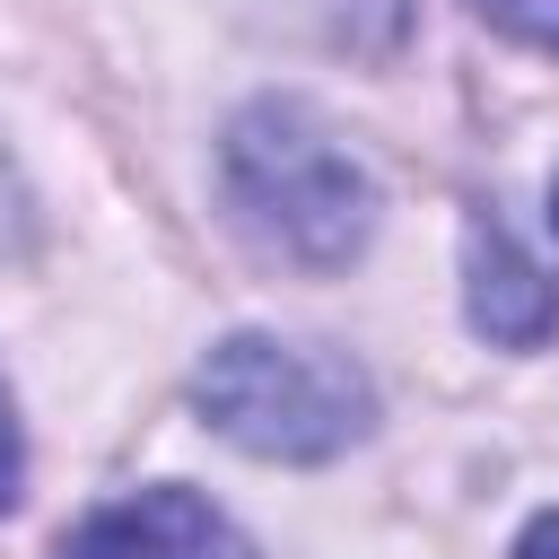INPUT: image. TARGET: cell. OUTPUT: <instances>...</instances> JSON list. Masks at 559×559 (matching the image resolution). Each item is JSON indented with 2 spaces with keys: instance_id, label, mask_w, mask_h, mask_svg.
<instances>
[{
  "instance_id": "2",
  "label": "cell",
  "mask_w": 559,
  "mask_h": 559,
  "mask_svg": "<svg viewBox=\"0 0 559 559\" xmlns=\"http://www.w3.org/2000/svg\"><path fill=\"white\" fill-rule=\"evenodd\" d=\"M192 411L253 463H332L376 428V384L323 341L227 332L192 367Z\"/></svg>"
},
{
  "instance_id": "5",
  "label": "cell",
  "mask_w": 559,
  "mask_h": 559,
  "mask_svg": "<svg viewBox=\"0 0 559 559\" xmlns=\"http://www.w3.org/2000/svg\"><path fill=\"white\" fill-rule=\"evenodd\" d=\"M480 17L507 26V35H524V44H542V52H559V9L550 0H480Z\"/></svg>"
},
{
  "instance_id": "4",
  "label": "cell",
  "mask_w": 559,
  "mask_h": 559,
  "mask_svg": "<svg viewBox=\"0 0 559 559\" xmlns=\"http://www.w3.org/2000/svg\"><path fill=\"white\" fill-rule=\"evenodd\" d=\"M463 306H472V332L498 341V349H542V341L559 332V288H550V271H542L489 210L463 227Z\"/></svg>"
},
{
  "instance_id": "3",
  "label": "cell",
  "mask_w": 559,
  "mask_h": 559,
  "mask_svg": "<svg viewBox=\"0 0 559 559\" xmlns=\"http://www.w3.org/2000/svg\"><path fill=\"white\" fill-rule=\"evenodd\" d=\"M52 559H253V542L183 480H157V489H131V498H105L87 507Z\"/></svg>"
},
{
  "instance_id": "6",
  "label": "cell",
  "mask_w": 559,
  "mask_h": 559,
  "mask_svg": "<svg viewBox=\"0 0 559 559\" xmlns=\"http://www.w3.org/2000/svg\"><path fill=\"white\" fill-rule=\"evenodd\" d=\"M17 489H26V437H17V402L0 384V515L17 507Z\"/></svg>"
},
{
  "instance_id": "7",
  "label": "cell",
  "mask_w": 559,
  "mask_h": 559,
  "mask_svg": "<svg viewBox=\"0 0 559 559\" xmlns=\"http://www.w3.org/2000/svg\"><path fill=\"white\" fill-rule=\"evenodd\" d=\"M515 559H559V507H550V515H533V524L515 533Z\"/></svg>"
},
{
  "instance_id": "8",
  "label": "cell",
  "mask_w": 559,
  "mask_h": 559,
  "mask_svg": "<svg viewBox=\"0 0 559 559\" xmlns=\"http://www.w3.org/2000/svg\"><path fill=\"white\" fill-rule=\"evenodd\" d=\"M550 227H559V183H550Z\"/></svg>"
},
{
  "instance_id": "1",
  "label": "cell",
  "mask_w": 559,
  "mask_h": 559,
  "mask_svg": "<svg viewBox=\"0 0 559 559\" xmlns=\"http://www.w3.org/2000/svg\"><path fill=\"white\" fill-rule=\"evenodd\" d=\"M218 201L236 236L288 271H349L376 236L367 166L288 96H253L218 140Z\"/></svg>"
}]
</instances>
